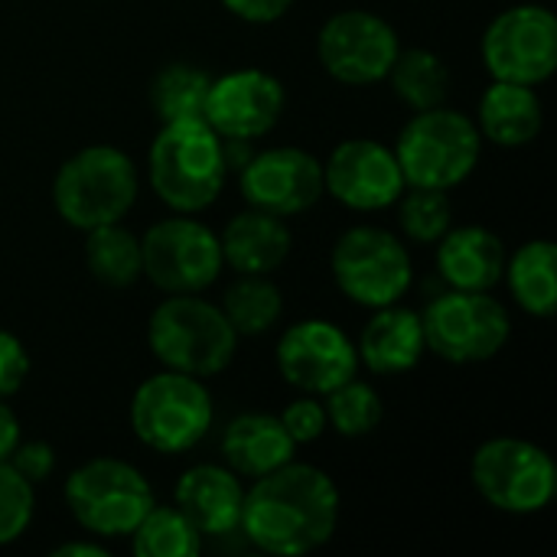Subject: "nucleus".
Returning <instances> with one entry per match:
<instances>
[{
  "instance_id": "1",
  "label": "nucleus",
  "mask_w": 557,
  "mask_h": 557,
  "mask_svg": "<svg viewBox=\"0 0 557 557\" xmlns=\"http://www.w3.org/2000/svg\"><path fill=\"white\" fill-rule=\"evenodd\" d=\"M339 525V490L320 467L284 463L255 480L242 503L238 532L274 557H300L323 548Z\"/></svg>"
},
{
  "instance_id": "2",
  "label": "nucleus",
  "mask_w": 557,
  "mask_h": 557,
  "mask_svg": "<svg viewBox=\"0 0 557 557\" xmlns=\"http://www.w3.org/2000/svg\"><path fill=\"white\" fill-rule=\"evenodd\" d=\"M147 176L157 199L173 212L196 215L209 209L228 180L222 137L206 117L166 121L150 144Z\"/></svg>"
},
{
  "instance_id": "3",
  "label": "nucleus",
  "mask_w": 557,
  "mask_h": 557,
  "mask_svg": "<svg viewBox=\"0 0 557 557\" xmlns=\"http://www.w3.org/2000/svg\"><path fill=\"white\" fill-rule=\"evenodd\" d=\"M238 333L219 304L199 294H170L147 320V346L153 359L183 375L212 379L225 372L238 349Z\"/></svg>"
},
{
  "instance_id": "4",
  "label": "nucleus",
  "mask_w": 557,
  "mask_h": 557,
  "mask_svg": "<svg viewBox=\"0 0 557 557\" xmlns=\"http://www.w3.org/2000/svg\"><path fill=\"white\" fill-rule=\"evenodd\" d=\"M140 176L134 160L111 147L91 144L72 153L52 180V206L78 232L121 222L137 202Z\"/></svg>"
},
{
  "instance_id": "5",
  "label": "nucleus",
  "mask_w": 557,
  "mask_h": 557,
  "mask_svg": "<svg viewBox=\"0 0 557 557\" xmlns=\"http://www.w3.org/2000/svg\"><path fill=\"white\" fill-rule=\"evenodd\" d=\"M392 150L405 186L454 189L476 170L483 157V134L470 114L441 104L414 111Z\"/></svg>"
},
{
  "instance_id": "6",
  "label": "nucleus",
  "mask_w": 557,
  "mask_h": 557,
  "mask_svg": "<svg viewBox=\"0 0 557 557\" xmlns=\"http://www.w3.org/2000/svg\"><path fill=\"white\" fill-rule=\"evenodd\" d=\"M212 418V395L202 379L170 369L144 379L131 398V431L153 454H186L199 447Z\"/></svg>"
},
{
  "instance_id": "7",
  "label": "nucleus",
  "mask_w": 557,
  "mask_h": 557,
  "mask_svg": "<svg viewBox=\"0 0 557 557\" xmlns=\"http://www.w3.org/2000/svg\"><path fill=\"white\" fill-rule=\"evenodd\" d=\"M157 496L147 476L114 457H95L65 480V506L72 519L98 539H127L153 509Z\"/></svg>"
},
{
  "instance_id": "8",
  "label": "nucleus",
  "mask_w": 557,
  "mask_h": 557,
  "mask_svg": "<svg viewBox=\"0 0 557 557\" xmlns=\"http://www.w3.org/2000/svg\"><path fill=\"white\" fill-rule=\"evenodd\" d=\"M428 349L454 366H476L499 356L512 336V320L493 290H444L421 313Z\"/></svg>"
},
{
  "instance_id": "9",
  "label": "nucleus",
  "mask_w": 557,
  "mask_h": 557,
  "mask_svg": "<svg viewBox=\"0 0 557 557\" xmlns=\"http://www.w3.org/2000/svg\"><path fill=\"white\" fill-rule=\"evenodd\" d=\"M476 493L506 516H535L552 506L557 467L548 450L522 437H493L470 460Z\"/></svg>"
},
{
  "instance_id": "10",
  "label": "nucleus",
  "mask_w": 557,
  "mask_h": 557,
  "mask_svg": "<svg viewBox=\"0 0 557 557\" xmlns=\"http://www.w3.org/2000/svg\"><path fill=\"white\" fill-rule=\"evenodd\" d=\"M330 271L343 297L369 310L398 304L414 277L411 255L401 238L379 225L346 228L333 245Z\"/></svg>"
},
{
  "instance_id": "11",
  "label": "nucleus",
  "mask_w": 557,
  "mask_h": 557,
  "mask_svg": "<svg viewBox=\"0 0 557 557\" xmlns=\"http://www.w3.org/2000/svg\"><path fill=\"white\" fill-rule=\"evenodd\" d=\"M140 258L144 277L163 294H202L225 268L219 235L186 212L150 225L140 238Z\"/></svg>"
},
{
  "instance_id": "12",
  "label": "nucleus",
  "mask_w": 557,
  "mask_h": 557,
  "mask_svg": "<svg viewBox=\"0 0 557 557\" xmlns=\"http://www.w3.org/2000/svg\"><path fill=\"white\" fill-rule=\"evenodd\" d=\"M483 62L496 82L542 85L557 69V20L542 3L503 10L483 36Z\"/></svg>"
},
{
  "instance_id": "13",
  "label": "nucleus",
  "mask_w": 557,
  "mask_h": 557,
  "mask_svg": "<svg viewBox=\"0 0 557 557\" xmlns=\"http://www.w3.org/2000/svg\"><path fill=\"white\" fill-rule=\"evenodd\" d=\"M398 52L401 39L395 26L372 10H339L317 36V55L323 69L343 85L382 82Z\"/></svg>"
},
{
  "instance_id": "14",
  "label": "nucleus",
  "mask_w": 557,
  "mask_h": 557,
  "mask_svg": "<svg viewBox=\"0 0 557 557\" xmlns=\"http://www.w3.org/2000/svg\"><path fill=\"white\" fill-rule=\"evenodd\" d=\"M277 369L304 395H326L359 372V352L349 333L330 320H300L277 339Z\"/></svg>"
},
{
  "instance_id": "15",
  "label": "nucleus",
  "mask_w": 557,
  "mask_h": 557,
  "mask_svg": "<svg viewBox=\"0 0 557 557\" xmlns=\"http://www.w3.org/2000/svg\"><path fill=\"white\" fill-rule=\"evenodd\" d=\"M238 189L251 209L290 219L323 199V163L300 147H271L238 170Z\"/></svg>"
},
{
  "instance_id": "16",
  "label": "nucleus",
  "mask_w": 557,
  "mask_h": 557,
  "mask_svg": "<svg viewBox=\"0 0 557 557\" xmlns=\"http://www.w3.org/2000/svg\"><path fill=\"white\" fill-rule=\"evenodd\" d=\"M323 193L352 212H382L395 206L405 193L395 150L369 137L336 144L323 163Z\"/></svg>"
},
{
  "instance_id": "17",
  "label": "nucleus",
  "mask_w": 557,
  "mask_h": 557,
  "mask_svg": "<svg viewBox=\"0 0 557 557\" xmlns=\"http://www.w3.org/2000/svg\"><path fill=\"white\" fill-rule=\"evenodd\" d=\"M287 95L277 75L264 69H235L212 78L202 117L225 140H258L284 114Z\"/></svg>"
},
{
  "instance_id": "18",
  "label": "nucleus",
  "mask_w": 557,
  "mask_h": 557,
  "mask_svg": "<svg viewBox=\"0 0 557 557\" xmlns=\"http://www.w3.org/2000/svg\"><path fill=\"white\" fill-rule=\"evenodd\" d=\"M242 503H245L242 476L215 463L189 467L173 490V506L199 529L202 539H222L238 532Z\"/></svg>"
},
{
  "instance_id": "19",
  "label": "nucleus",
  "mask_w": 557,
  "mask_h": 557,
  "mask_svg": "<svg viewBox=\"0 0 557 557\" xmlns=\"http://www.w3.org/2000/svg\"><path fill=\"white\" fill-rule=\"evenodd\" d=\"M506 245L483 225H450L437 242V274L454 290H493L506 274Z\"/></svg>"
},
{
  "instance_id": "20",
  "label": "nucleus",
  "mask_w": 557,
  "mask_h": 557,
  "mask_svg": "<svg viewBox=\"0 0 557 557\" xmlns=\"http://www.w3.org/2000/svg\"><path fill=\"white\" fill-rule=\"evenodd\" d=\"M356 352H359V362L366 369H372L375 375L411 372L428 352L421 313H414L401 304L379 307L372 313V320L366 323Z\"/></svg>"
},
{
  "instance_id": "21",
  "label": "nucleus",
  "mask_w": 557,
  "mask_h": 557,
  "mask_svg": "<svg viewBox=\"0 0 557 557\" xmlns=\"http://www.w3.org/2000/svg\"><path fill=\"white\" fill-rule=\"evenodd\" d=\"M219 245L222 261L235 274H274L287 261L294 238L284 219L248 206L225 222Z\"/></svg>"
},
{
  "instance_id": "22",
  "label": "nucleus",
  "mask_w": 557,
  "mask_h": 557,
  "mask_svg": "<svg viewBox=\"0 0 557 557\" xmlns=\"http://www.w3.org/2000/svg\"><path fill=\"white\" fill-rule=\"evenodd\" d=\"M294 437L287 434L281 414L248 411L238 414L222 434V454L232 473L245 480H258L294 460Z\"/></svg>"
},
{
  "instance_id": "23",
  "label": "nucleus",
  "mask_w": 557,
  "mask_h": 557,
  "mask_svg": "<svg viewBox=\"0 0 557 557\" xmlns=\"http://www.w3.org/2000/svg\"><path fill=\"white\" fill-rule=\"evenodd\" d=\"M542 98L532 85L516 82H496L480 98V117L476 127L483 140H493L496 147H525L542 131Z\"/></svg>"
},
{
  "instance_id": "24",
  "label": "nucleus",
  "mask_w": 557,
  "mask_h": 557,
  "mask_svg": "<svg viewBox=\"0 0 557 557\" xmlns=\"http://www.w3.org/2000/svg\"><path fill=\"white\" fill-rule=\"evenodd\" d=\"M509 290L516 304L539 320H548L557 307V248L548 238H532L506 258Z\"/></svg>"
},
{
  "instance_id": "25",
  "label": "nucleus",
  "mask_w": 557,
  "mask_h": 557,
  "mask_svg": "<svg viewBox=\"0 0 557 557\" xmlns=\"http://www.w3.org/2000/svg\"><path fill=\"white\" fill-rule=\"evenodd\" d=\"M85 264L91 277L111 290H124L144 277L140 238L121 222L98 225L85 232Z\"/></svg>"
},
{
  "instance_id": "26",
  "label": "nucleus",
  "mask_w": 557,
  "mask_h": 557,
  "mask_svg": "<svg viewBox=\"0 0 557 557\" xmlns=\"http://www.w3.org/2000/svg\"><path fill=\"white\" fill-rule=\"evenodd\" d=\"M398 101L411 111L441 108L450 95V69L431 49H401L385 75Z\"/></svg>"
},
{
  "instance_id": "27",
  "label": "nucleus",
  "mask_w": 557,
  "mask_h": 557,
  "mask_svg": "<svg viewBox=\"0 0 557 557\" xmlns=\"http://www.w3.org/2000/svg\"><path fill=\"white\" fill-rule=\"evenodd\" d=\"M222 313L238 336H261L277 326L284 313V297L271 274H238V281L222 297Z\"/></svg>"
},
{
  "instance_id": "28",
  "label": "nucleus",
  "mask_w": 557,
  "mask_h": 557,
  "mask_svg": "<svg viewBox=\"0 0 557 557\" xmlns=\"http://www.w3.org/2000/svg\"><path fill=\"white\" fill-rule=\"evenodd\" d=\"M209 85H212V78L199 65H189V62L163 65L150 82V108L160 117V124L202 117Z\"/></svg>"
},
{
  "instance_id": "29",
  "label": "nucleus",
  "mask_w": 557,
  "mask_h": 557,
  "mask_svg": "<svg viewBox=\"0 0 557 557\" xmlns=\"http://www.w3.org/2000/svg\"><path fill=\"white\" fill-rule=\"evenodd\" d=\"M127 539L137 557H196L206 542L199 529L176 506H157V503Z\"/></svg>"
},
{
  "instance_id": "30",
  "label": "nucleus",
  "mask_w": 557,
  "mask_h": 557,
  "mask_svg": "<svg viewBox=\"0 0 557 557\" xmlns=\"http://www.w3.org/2000/svg\"><path fill=\"white\" fill-rule=\"evenodd\" d=\"M326 424L339 434V437H366L382 424V395L375 392V385L362 382V379H346L343 385H336L333 392H326Z\"/></svg>"
},
{
  "instance_id": "31",
  "label": "nucleus",
  "mask_w": 557,
  "mask_h": 557,
  "mask_svg": "<svg viewBox=\"0 0 557 557\" xmlns=\"http://www.w3.org/2000/svg\"><path fill=\"white\" fill-rule=\"evenodd\" d=\"M398 225L405 238L418 245H437L447 228L454 225V202L447 189H428V186H405L398 196Z\"/></svg>"
},
{
  "instance_id": "32",
  "label": "nucleus",
  "mask_w": 557,
  "mask_h": 557,
  "mask_svg": "<svg viewBox=\"0 0 557 557\" xmlns=\"http://www.w3.org/2000/svg\"><path fill=\"white\" fill-rule=\"evenodd\" d=\"M36 486L26 483L7 460L0 463V545L16 542L36 512Z\"/></svg>"
},
{
  "instance_id": "33",
  "label": "nucleus",
  "mask_w": 557,
  "mask_h": 557,
  "mask_svg": "<svg viewBox=\"0 0 557 557\" xmlns=\"http://www.w3.org/2000/svg\"><path fill=\"white\" fill-rule=\"evenodd\" d=\"M281 421L287 428V434L294 437V444H313L323 437V431L330 428L326 424V408L320 401V395H304L297 401H290L284 411H281Z\"/></svg>"
},
{
  "instance_id": "34",
  "label": "nucleus",
  "mask_w": 557,
  "mask_h": 557,
  "mask_svg": "<svg viewBox=\"0 0 557 557\" xmlns=\"http://www.w3.org/2000/svg\"><path fill=\"white\" fill-rule=\"evenodd\" d=\"M7 463L33 486L46 483L55 470V450L46 441H20L13 447V454L7 457Z\"/></svg>"
},
{
  "instance_id": "35",
  "label": "nucleus",
  "mask_w": 557,
  "mask_h": 557,
  "mask_svg": "<svg viewBox=\"0 0 557 557\" xmlns=\"http://www.w3.org/2000/svg\"><path fill=\"white\" fill-rule=\"evenodd\" d=\"M26 375H29V352H26V346L13 333L0 330V401L16 395L23 388Z\"/></svg>"
},
{
  "instance_id": "36",
  "label": "nucleus",
  "mask_w": 557,
  "mask_h": 557,
  "mask_svg": "<svg viewBox=\"0 0 557 557\" xmlns=\"http://www.w3.org/2000/svg\"><path fill=\"white\" fill-rule=\"evenodd\" d=\"M222 3L232 16L245 23H274L294 7V0H222Z\"/></svg>"
},
{
  "instance_id": "37",
  "label": "nucleus",
  "mask_w": 557,
  "mask_h": 557,
  "mask_svg": "<svg viewBox=\"0 0 557 557\" xmlns=\"http://www.w3.org/2000/svg\"><path fill=\"white\" fill-rule=\"evenodd\" d=\"M16 444H20V421L13 414V408L7 401H0V463L13 454Z\"/></svg>"
},
{
  "instance_id": "38",
  "label": "nucleus",
  "mask_w": 557,
  "mask_h": 557,
  "mask_svg": "<svg viewBox=\"0 0 557 557\" xmlns=\"http://www.w3.org/2000/svg\"><path fill=\"white\" fill-rule=\"evenodd\" d=\"M108 552L101 545H91V542H69V545H59L52 548V557H104Z\"/></svg>"
}]
</instances>
